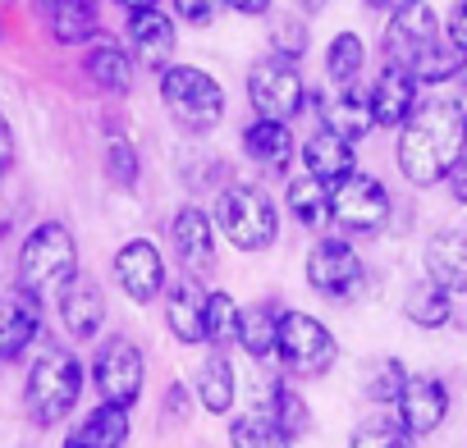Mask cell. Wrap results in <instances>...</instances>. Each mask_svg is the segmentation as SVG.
<instances>
[{"label":"cell","mask_w":467,"mask_h":448,"mask_svg":"<svg viewBox=\"0 0 467 448\" xmlns=\"http://www.w3.org/2000/svg\"><path fill=\"white\" fill-rule=\"evenodd\" d=\"M462 124L467 115L458 110V101H421L408 124L399 128V169L408 183L417 188H431L440 178H449L458 151H462Z\"/></svg>","instance_id":"6da1fadb"},{"label":"cell","mask_w":467,"mask_h":448,"mask_svg":"<svg viewBox=\"0 0 467 448\" xmlns=\"http://www.w3.org/2000/svg\"><path fill=\"white\" fill-rule=\"evenodd\" d=\"M385 65L412 74L417 83H444L453 78L467 56L453 51L444 37H440V19L426 0H408L403 10L389 15V28H385Z\"/></svg>","instance_id":"7a4b0ae2"},{"label":"cell","mask_w":467,"mask_h":448,"mask_svg":"<svg viewBox=\"0 0 467 448\" xmlns=\"http://www.w3.org/2000/svg\"><path fill=\"white\" fill-rule=\"evenodd\" d=\"M78 280V243L60 219H47L24 239L19 252V289L42 298H60Z\"/></svg>","instance_id":"3957f363"},{"label":"cell","mask_w":467,"mask_h":448,"mask_svg":"<svg viewBox=\"0 0 467 448\" xmlns=\"http://www.w3.org/2000/svg\"><path fill=\"white\" fill-rule=\"evenodd\" d=\"M83 393V366L69 348L60 343H37V357L28 366V389H24V402H28V416L37 425H56L74 412Z\"/></svg>","instance_id":"277c9868"},{"label":"cell","mask_w":467,"mask_h":448,"mask_svg":"<svg viewBox=\"0 0 467 448\" xmlns=\"http://www.w3.org/2000/svg\"><path fill=\"white\" fill-rule=\"evenodd\" d=\"M161 101L170 110V119L183 128V133H211L224 115V92L220 83L197 69V65H170L161 74Z\"/></svg>","instance_id":"5b68a950"},{"label":"cell","mask_w":467,"mask_h":448,"mask_svg":"<svg viewBox=\"0 0 467 448\" xmlns=\"http://www.w3.org/2000/svg\"><path fill=\"white\" fill-rule=\"evenodd\" d=\"M215 219H220V234L239 248V252H266L280 234V215H275V201L262 192V188H229L215 206Z\"/></svg>","instance_id":"8992f818"},{"label":"cell","mask_w":467,"mask_h":448,"mask_svg":"<svg viewBox=\"0 0 467 448\" xmlns=\"http://www.w3.org/2000/svg\"><path fill=\"white\" fill-rule=\"evenodd\" d=\"M275 352L285 361L289 375H326L339 357V343L335 334L307 316V311H280V325H275Z\"/></svg>","instance_id":"52a82bcc"},{"label":"cell","mask_w":467,"mask_h":448,"mask_svg":"<svg viewBox=\"0 0 467 448\" xmlns=\"http://www.w3.org/2000/svg\"><path fill=\"white\" fill-rule=\"evenodd\" d=\"M330 219L344 234H380L389 219V192L371 174H348L330 188Z\"/></svg>","instance_id":"ba28073f"},{"label":"cell","mask_w":467,"mask_h":448,"mask_svg":"<svg viewBox=\"0 0 467 448\" xmlns=\"http://www.w3.org/2000/svg\"><path fill=\"white\" fill-rule=\"evenodd\" d=\"M307 284L335 302H358L367 289V266L344 239H317L307 252Z\"/></svg>","instance_id":"9c48e42d"},{"label":"cell","mask_w":467,"mask_h":448,"mask_svg":"<svg viewBox=\"0 0 467 448\" xmlns=\"http://www.w3.org/2000/svg\"><path fill=\"white\" fill-rule=\"evenodd\" d=\"M248 101L257 106L262 119H294L303 106V78H298V60L285 56H266L248 69Z\"/></svg>","instance_id":"30bf717a"},{"label":"cell","mask_w":467,"mask_h":448,"mask_svg":"<svg viewBox=\"0 0 467 448\" xmlns=\"http://www.w3.org/2000/svg\"><path fill=\"white\" fill-rule=\"evenodd\" d=\"M92 384L101 393V402L110 407H133L138 393H142V352L129 343V339H110L101 343L97 361H92Z\"/></svg>","instance_id":"8fae6325"},{"label":"cell","mask_w":467,"mask_h":448,"mask_svg":"<svg viewBox=\"0 0 467 448\" xmlns=\"http://www.w3.org/2000/svg\"><path fill=\"white\" fill-rule=\"evenodd\" d=\"M115 280H119V289L133 302H151L165 289V257H161V248L147 243V239L124 243L115 252Z\"/></svg>","instance_id":"7c38bea8"},{"label":"cell","mask_w":467,"mask_h":448,"mask_svg":"<svg viewBox=\"0 0 467 448\" xmlns=\"http://www.w3.org/2000/svg\"><path fill=\"white\" fill-rule=\"evenodd\" d=\"M394 407H399L403 430L431 434V430H440V421L449 416V389H444L435 375H408L403 389H399V398H394Z\"/></svg>","instance_id":"4fadbf2b"},{"label":"cell","mask_w":467,"mask_h":448,"mask_svg":"<svg viewBox=\"0 0 467 448\" xmlns=\"http://www.w3.org/2000/svg\"><path fill=\"white\" fill-rule=\"evenodd\" d=\"M170 239H174V252H179L188 280H206L215 270V229L197 206H183L170 219Z\"/></svg>","instance_id":"5bb4252c"},{"label":"cell","mask_w":467,"mask_h":448,"mask_svg":"<svg viewBox=\"0 0 467 448\" xmlns=\"http://www.w3.org/2000/svg\"><path fill=\"white\" fill-rule=\"evenodd\" d=\"M42 334V302L24 289L0 293V361H15Z\"/></svg>","instance_id":"9a60e30c"},{"label":"cell","mask_w":467,"mask_h":448,"mask_svg":"<svg viewBox=\"0 0 467 448\" xmlns=\"http://www.w3.org/2000/svg\"><path fill=\"white\" fill-rule=\"evenodd\" d=\"M412 110H417V78L394 69V65H385L376 87H371V119L380 128H403Z\"/></svg>","instance_id":"2e32d148"},{"label":"cell","mask_w":467,"mask_h":448,"mask_svg":"<svg viewBox=\"0 0 467 448\" xmlns=\"http://www.w3.org/2000/svg\"><path fill=\"white\" fill-rule=\"evenodd\" d=\"M426 280L435 289H444L449 298L467 293V234L449 229V234H435L426 243Z\"/></svg>","instance_id":"e0dca14e"},{"label":"cell","mask_w":467,"mask_h":448,"mask_svg":"<svg viewBox=\"0 0 467 448\" xmlns=\"http://www.w3.org/2000/svg\"><path fill=\"white\" fill-rule=\"evenodd\" d=\"M129 42L138 46V60L147 65V69H170V60H174V24H170V15H161V10H138V15H129Z\"/></svg>","instance_id":"ac0fdd59"},{"label":"cell","mask_w":467,"mask_h":448,"mask_svg":"<svg viewBox=\"0 0 467 448\" xmlns=\"http://www.w3.org/2000/svg\"><path fill=\"white\" fill-rule=\"evenodd\" d=\"M165 321L174 330L179 343H206V293L197 289V280H179L165 293Z\"/></svg>","instance_id":"d6986e66"},{"label":"cell","mask_w":467,"mask_h":448,"mask_svg":"<svg viewBox=\"0 0 467 448\" xmlns=\"http://www.w3.org/2000/svg\"><path fill=\"white\" fill-rule=\"evenodd\" d=\"M303 165H307L303 174H312L317 183L335 188V183H344V178L353 174V142H344V137H335L330 128H321V133L307 137Z\"/></svg>","instance_id":"ffe728a7"},{"label":"cell","mask_w":467,"mask_h":448,"mask_svg":"<svg viewBox=\"0 0 467 448\" xmlns=\"http://www.w3.org/2000/svg\"><path fill=\"white\" fill-rule=\"evenodd\" d=\"M60 316H65V330L74 334V343H78V339H97V330H101V321H106L101 289L78 275V280L60 293Z\"/></svg>","instance_id":"44dd1931"},{"label":"cell","mask_w":467,"mask_h":448,"mask_svg":"<svg viewBox=\"0 0 467 448\" xmlns=\"http://www.w3.org/2000/svg\"><path fill=\"white\" fill-rule=\"evenodd\" d=\"M326 128L335 133V137H344V142H358V137H367L371 128H376V119H371V92L367 87H339L335 92V101H330V110H326Z\"/></svg>","instance_id":"7402d4cb"},{"label":"cell","mask_w":467,"mask_h":448,"mask_svg":"<svg viewBox=\"0 0 467 448\" xmlns=\"http://www.w3.org/2000/svg\"><path fill=\"white\" fill-rule=\"evenodd\" d=\"M244 151L253 165L262 169H285L294 160V133L289 124H275V119H257L244 128Z\"/></svg>","instance_id":"603a6c76"},{"label":"cell","mask_w":467,"mask_h":448,"mask_svg":"<svg viewBox=\"0 0 467 448\" xmlns=\"http://www.w3.org/2000/svg\"><path fill=\"white\" fill-rule=\"evenodd\" d=\"M129 443V412L124 407H110V402H101L69 439H65V448H124Z\"/></svg>","instance_id":"cb8c5ba5"},{"label":"cell","mask_w":467,"mask_h":448,"mask_svg":"<svg viewBox=\"0 0 467 448\" xmlns=\"http://www.w3.org/2000/svg\"><path fill=\"white\" fill-rule=\"evenodd\" d=\"M229 439H234V448H289L294 443V434L271 416V407H253L244 421H234Z\"/></svg>","instance_id":"d4e9b609"},{"label":"cell","mask_w":467,"mask_h":448,"mask_svg":"<svg viewBox=\"0 0 467 448\" xmlns=\"http://www.w3.org/2000/svg\"><path fill=\"white\" fill-rule=\"evenodd\" d=\"M83 69H88V78H92L97 87H106V92H129V83H133V65H129V56H124L115 42H97V46L88 51Z\"/></svg>","instance_id":"484cf974"},{"label":"cell","mask_w":467,"mask_h":448,"mask_svg":"<svg viewBox=\"0 0 467 448\" xmlns=\"http://www.w3.org/2000/svg\"><path fill=\"white\" fill-rule=\"evenodd\" d=\"M289 210H294V219L303 224V229H321V224L330 219V188L317 183L312 174H298L289 183Z\"/></svg>","instance_id":"4316f807"},{"label":"cell","mask_w":467,"mask_h":448,"mask_svg":"<svg viewBox=\"0 0 467 448\" xmlns=\"http://www.w3.org/2000/svg\"><path fill=\"white\" fill-rule=\"evenodd\" d=\"M197 393H202V402H206V412H229V402H234V366L224 361V352H211L206 361H202V371H197Z\"/></svg>","instance_id":"83f0119b"},{"label":"cell","mask_w":467,"mask_h":448,"mask_svg":"<svg viewBox=\"0 0 467 448\" xmlns=\"http://www.w3.org/2000/svg\"><path fill=\"white\" fill-rule=\"evenodd\" d=\"M239 325H244V311L234 307L229 293H206V343H215V352H224L229 343H239Z\"/></svg>","instance_id":"f1b7e54d"},{"label":"cell","mask_w":467,"mask_h":448,"mask_svg":"<svg viewBox=\"0 0 467 448\" xmlns=\"http://www.w3.org/2000/svg\"><path fill=\"white\" fill-rule=\"evenodd\" d=\"M403 311H408V321H412V325H421V330H440V325L453 316V302H449V293H444V289H435V284L426 280V284H417V289L408 293Z\"/></svg>","instance_id":"f546056e"},{"label":"cell","mask_w":467,"mask_h":448,"mask_svg":"<svg viewBox=\"0 0 467 448\" xmlns=\"http://www.w3.org/2000/svg\"><path fill=\"white\" fill-rule=\"evenodd\" d=\"M275 325H280V311L271 307H253L244 311V325H239V343L253 361H266L275 352Z\"/></svg>","instance_id":"4dcf8cb0"},{"label":"cell","mask_w":467,"mask_h":448,"mask_svg":"<svg viewBox=\"0 0 467 448\" xmlns=\"http://www.w3.org/2000/svg\"><path fill=\"white\" fill-rule=\"evenodd\" d=\"M348 448H417V434L403 430L399 416H371L353 430Z\"/></svg>","instance_id":"1f68e13d"},{"label":"cell","mask_w":467,"mask_h":448,"mask_svg":"<svg viewBox=\"0 0 467 448\" xmlns=\"http://www.w3.org/2000/svg\"><path fill=\"white\" fill-rule=\"evenodd\" d=\"M362 60H367V46H362L353 33H339V37L330 42V56H326V74H330V83L348 87V83L362 74Z\"/></svg>","instance_id":"d6a6232c"},{"label":"cell","mask_w":467,"mask_h":448,"mask_svg":"<svg viewBox=\"0 0 467 448\" xmlns=\"http://www.w3.org/2000/svg\"><path fill=\"white\" fill-rule=\"evenodd\" d=\"M271 416H275V421H280L289 434H303V430L312 425V412H307V402H303V398L294 393V384H285V380L271 389Z\"/></svg>","instance_id":"836d02e7"},{"label":"cell","mask_w":467,"mask_h":448,"mask_svg":"<svg viewBox=\"0 0 467 448\" xmlns=\"http://www.w3.org/2000/svg\"><path fill=\"white\" fill-rule=\"evenodd\" d=\"M403 380H408L403 361H399V357H380V361H371V371H367V393H371L376 402H394L399 389H403Z\"/></svg>","instance_id":"e575fe53"},{"label":"cell","mask_w":467,"mask_h":448,"mask_svg":"<svg viewBox=\"0 0 467 448\" xmlns=\"http://www.w3.org/2000/svg\"><path fill=\"white\" fill-rule=\"evenodd\" d=\"M106 169H110V178H115L119 188H133V178H138V156H133V147H129L124 137L110 142V151H106Z\"/></svg>","instance_id":"d590c367"},{"label":"cell","mask_w":467,"mask_h":448,"mask_svg":"<svg viewBox=\"0 0 467 448\" xmlns=\"http://www.w3.org/2000/svg\"><path fill=\"white\" fill-rule=\"evenodd\" d=\"M271 46H275V56L298 60V56L307 51V28H303V24H294V19H280V24H275V33H271Z\"/></svg>","instance_id":"8d00e7d4"},{"label":"cell","mask_w":467,"mask_h":448,"mask_svg":"<svg viewBox=\"0 0 467 448\" xmlns=\"http://www.w3.org/2000/svg\"><path fill=\"white\" fill-rule=\"evenodd\" d=\"M220 5H224V0H174L179 19H183V24H197V28H206V24L220 15Z\"/></svg>","instance_id":"74e56055"},{"label":"cell","mask_w":467,"mask_h":448,"mask_svg":"<svg viewBox=\"0 0 467 448\" xmlns=\"http://www.w3.org/2000/svg\"><path fill=\"white\" fill-rule=\"evenodd\" d=\"M444 42H449L453 51L467 56V0H458V10L449 15V24H444Z\"/></svg>","instance_id":"f35d334b"},{"label":"cell","mask_w":467,"mask_h":448,"mask_svg":"<svg viewBox=\"0 0 467 448\" xmlns=\"http://www.w3.org/2000/svg\"><path fill=\"white\" fill-rule=\"evenodd\" d=\"M449 192H453L458 201H467V151H458V160H453V169H449Z\"/></svg>","instance_id":"ab89813d"},{"label":"cell","mask_w":467,"mask_h":448,"mask_svg":"<svg viewBox=\"0 0 467 448\" xmlns=\"http://www.w3.org/2000/svg\"><path fill=\"white\" fill-rule=\"evenodd\" d=\"M10 156H15V137H10V124H5V115H0V174H5Z\"/></svg>","instance_id":"60d3db41"},{"label":"cell","mask_w":467,"mask_h":448,"mask_svg":"<svg viewBox=\"0 0 467 448\" xmlns=\"http://www.w3.org/2000/svg\"><path fill=\"white\" fill-rule=\"evenodd\" d=\"M229 10H239V15H266L271 10V0H224Z\"/></svg>","instance_id":"b9f144b4"},{"label":"cell","mask_w":467,"mask_h":448,"mask_svg":"<svg viewBox=\"0 0 467 448\" xmlns=\"http://www.w3.org/2000/svg\"><path fill=\"white\" fill-rule=\"evenodd\" d=\"M367 5H371V10H389V15H394V10H403V5H408V0H367Z\"/></svg>","instance_id":"7bdbcfd3"},{"label":"cell","mask_w":467,"mask_h":448,"mask_svg":"<svg viewBox=\"0 0 467 448\" xmlns=\"http://www.w3.org/2000/svg\"><path fill=\"white\" fill-rule=\"evenodd\" d=\"M119 5H124V10H133V15H138V10H156V0H119Z\"/></svg>","instance_id":"ee69618b"},{"label":"cell","mask_w":467,"mask_h":448,"mask_svg":"<svg viewBox=\"0 0 467 448\" xmlns=\"http://www.w3.org/2000/svg\"><path fill=\"white\" fill-rule=\"evenodd\" d=\"M60 5H74V0H37V10H42V15H56Z\"/></svg>","instance_id":"f6af8a7d"},{"label":"cell","mask_w":467,"mask_h":448,"mask_svg":"<svg viewBox=\"0 0 467 448\" xmlns=\"http://www.w3.org/2000/svg\"><path fill=\"white\" fill-rule=\"evenodd\" d=\"M303 5H307V10H317V5H321V0H303Z\"/></svg>","instance_id":"bcb514c9"},{"label":"cell","mask_w":467,"mask_h":448,"mask_svg":"<svg viewBox=\"0 0 467 448\" xmlns=\"http://www.w3.org/2000/svg\"><path fill=\"white\" fill-rule=\"evenodd\" d=\"M462 151H467V124H462Z\"/></svg>","instance_id":"7dc6e473"},{"label":"cell","mask_w":467,"mask_h":448,"mask_svg":"<svg viewBox=\"0 0 467 448\" xmlns=\"http://www.w3.org/2000/svg\"><path fill=\"white\" fill-rule=\"evenodd\" d=\"M0 234H5V215H0Z\"/></svg>","instance_id":"c3c4849f"}]
</instances>
